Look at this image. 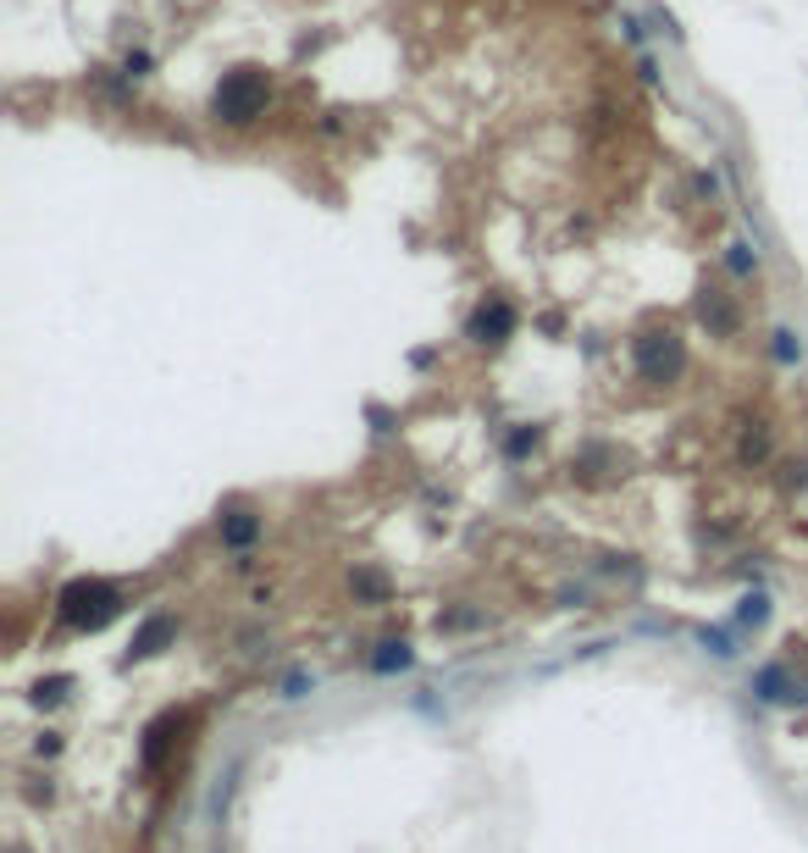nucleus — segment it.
Here are the masks:
<instances>
[{
    "mask_svg": "<svg viewBox=\"0 0 808 853\" xmlns=\"http://www.w3.org/2000/svg\"><path fill=\"white\" fill-rule=\"evenodd\" d=\"M266 100H272V78L261 73V67H227L222 78H216L211 89V117L227 122V128H250L255 117L266 111Z\"/></svg>",
    "mask_w": 808,
    "mask_h": 853,
    "instance_id": "obj_1",
    "label": "nucleus"
},
{
    "mask_svg": "<svg viewBox=\"0 0 808 853\" xmlns=\"http://www.w3.org/2000/svg\"><path fill=\"white\" fill-rule=\"evenodd\" d=\"M631 366H637L642 383H676L687 372V344H681L676 327H642L631 338Z\"/></svg>",
    "mask_w": 808,
    "mask_h": 853,
    "instance_id": "obj_2",
    "label": "nucleus"
},
{
    "mask_svg": "<svg viewBox=\"0 0 808 853\" xmlns=\"http://www.w3.org/2000/svg\"><path fill=\"white\" fill-rule=\"evenodd\" d=\"M56 610H61V621L78 626V632H100V626L122 610V593L100 577H84V582H67V588H61Z\"/></svg>",
    "mask_w": 808,
    "mask_h": 853,
    "instance_id": "obj_3",
    "label": "nucleus"
},
{
    "mask_svg": "<svg viewBox=\"0 0 808 853\" xmlns=\"http://www.w3.org/2000/svg\"><path fill=\"white\" fill-rule=\"evenodd\" d=\"M510 333H515V305L499 300V294H488V300L471 311V322H465V338H471V344H504Z\"/></svg>",
    "mask_w": 808,
    "mask_h": 853,
    "instance_id": "obj_4",
    "label": "nucleus"
},
{
    "mask_svg": "<svg viewBox=\"0 0 808 853\" xmlns=\"http://www.w3.org/2000/svg\"><path fill=\"white\" fill-rule=\"evenodd\" d=\"M698 322L709 327V333H720V338H731L737 333V300H731V294L720 289V283H703L698 289Z\"/></svg>",
    "mask_w": 808,
    "mask_h": 853,
    "instance_id": "obj_5",
    "label": "nucleus"
},
{
    "mask_svg": "<svg viewBox=\"0 0 808 853\" xmlns=\"http://www.w3.org/2000/svg\"><path fill=\"white\" fill-rule=\"evenodd\" d=\"M216 532H222V543H227V549H238V554H244L255 538H261V516H255V510H227V516L216 521Z\"/></svg>",
    "mask_w": 808,
    "mask_h": 853,
    "instance_id": "obj_6",
    "label": "nucleus"
},
{
    "mask_svg": "<svg viewBox=\"0 0 808 853\" xmlns=\"http://www.w3.org/2000/svg\"><path fill=\"white\" fill-rule=\"evenodd\" d=\"M410 660H416V654H410V643H404V637H388V643H377V654H371V671H377V676H393V671H404Z\"/></svg>",
    "mask_w": 808,
    "mask_h": 853,
    "instance_id": "obj_7",
    "label": "nucleus"
},
{
    "mask_svg": "<svg viewBox=\"0 0 808 853\" xmlns=\"http://www.w3.org/2000/svg\"><path fill=\"white\" fill-rule=\"evenodd\" d=\"M753 693H759L764 704H781V698H792V676H786V665H764V671L753 676Z\"/></svg>",
    "mask_w": 808,
    "mask_h": 853,
    "instance_id": "obj_8",
    "label": "nucleus"
},
{
    "mask_svg": "<svg viewBox=\"0 0 808 853\" xmlns=\"http://www.w3.org/2000/svg\"><path fill=\"white\" fill-rule=\"evenodd\" d=\"M172 632H178V626H172V615H150V621L139 626V637H133V654H139V660H144V654H155Z\"/></svg>",
    "mask_w": 808,
    "mask_h": 853,
    "instance_id": "obj_9",
    "label": "nucleus"
},
{
    "mask_svg": "<svg viewBox=\"0 0 808 853\" xmlns=\"http://www.w3.org/2000/svg\"><path fill=\"white\" fill-rule=\"evenodd\" d=\"M737 455H742V466H764V460H770V427H764V421H753L748 433H742Z\"/></svg>",
    "mask_w": 808,
    "mask_h": 853,
    "instance_id": "obj_10",
    "label": "nucleus"
},
{
    "mask_svg": "<svg viewBox=\"0 0 808 853\" xmlns=\"http://www.w3.org/2000/svg\"><path fill=\"white\" fill-rule=\"evenodd\" d=\"M355 593H360L366 604H382L393 588H388V577H382L377 565H360V571H355Z\"/></svg>",
    "mask_w": 808,
    "mask_h": 853,
    "instance_id": "obj_11",
    "label": "nucleus"
},
{
    "mask_svg": "<svg viewBox=\"0 0 808 853\" xmlns=\"http://www.w3.org/2000/svg\"><path fill=\"white\" fill-rule=\"evenodd\" d=\"M770 338H775L770 349H775V361H781V366H797V361H803V344H797V333H792V327H775Z\"/></svg>",
    "mask_w": 808,
    "mask_h": 853,
    "instance_id": "obj_12",
    "label": "nucleus"
},
{
    "mask_svg": "<svg viewBox=\"0 0 808 853\" xmlns=\"http://www.w3.org/2000/svg\"><path fill=\"white\" fill-rule=\"evenodd\" d=\"M725 266H731L737 277H753V272H759V250H748V244H731V250H725Z\"/></svg>",
    "mask_w": 808,
    "mask_h": 853,
    "instance_id": "obj_13",
    "label": "nucleus"
},
{
    "mask_svg": "<svg viewBox=\"0 0 808 853\" xmlns=\"http://www.w3.org/2000/svg\"><path fill=\"white\" fill-rule=\"evenodd\" d=\"M150 50H128V56H122V78H128V84H139V78H150Z\"/></svg>",
    "mask_w": 808,
    "mask_h": 853,
    "instance_id": "obj_14",
    "label": "nucleus"
},
{
    "mask_svg": "<svg viewBox=\"0 0 808 853\" xmlns=\"http://www.w3.org/2000/svg\"><path fill=\"white\" fill-rule=\"evenodd\" d=\"M764 615H770V599H764V593H748V599H742V610H737V621L742 626H759Z\"/></svg>",
    "mask_w": 808,
    "mask_h": 853,
    "instance_id": "obj_15",
    "label": "nucleus"
},
{
    "mask_svg": "<svg viewBox=\"0 0 808 853\" xmlns=\"http://www.w3.org/2000/svg\"><path fill=\"white\" fill-rule=\"evenodd\" d=\"M698 643H703V649H714L720 660H731V654H737V649H731V637H725V632H709V626L698 632Z\"/></svg>",
    "mask_w": 808,
    "mask_h": 853,
    "instance_id": "obj_16",
    "label": "nucleus"
},
{
    "mask_svg": "<svg viewBox=\"0 0 808 853\" xmlns=\"http://www.w3.org/2000/svg\"><path fill=\"white\" fill-rule=\"evenodd\" d=\"M532 444H537V427H515V433H510V444H504V449H510V455L521 460V455H526V449H532Z\"/></svg>",
    "mask_w": 808,
    "mask_h": 853,
    "instance_id": "obj_17",
    "label": "nucleus"
},
{
    "mask_svg": "<svg viewBox=\"0 0 808 853\" xmlns=\"http://www.w3.org/2000/svg\"><path fill=\"white\" fill-rule=\"evenodd\" d=\"M305 687H310V671H288V682H283V698H305Z\"/></svg>",
    "mask_w": 808,
    "mask_h": 853,
    "instance_id": "obj_18",
    "label": "nucleus"
},
{
    "mask_svg": "<svg viewBox=\"0 0 808 853\" xmlns=\"http://www.w3.org/2000/svg\"><path fill=\"white\" fill-rule=\"evenodd\" d=\"M620 28H626L631 45H642V23H637V17H620Z\"/></svg>",
    "mask_w": 808,
    "mask_h": 853,
    "instance_id": "obj_19",
    "label": "nucleus"
}]
</instances>
